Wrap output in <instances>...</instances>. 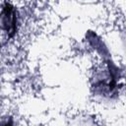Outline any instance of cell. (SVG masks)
Instances as JSON below:
<instances>
[{"label":"cell","mask_w":126,"mask_h":126,"mask_svg":"<svg viewBox=\"0 0 126 126\" xmlns=\"http://www.w3.org/2000/svg\"><path fill=\"white\" fill-rule=\"evenodd\" d=\"M18 14L16 9L8 2L3 5L1 12V26L3 33L7 34L8 37L14 36L18 26Z\"/></svg>","instance_id":"obj_1"}]
</instances>
